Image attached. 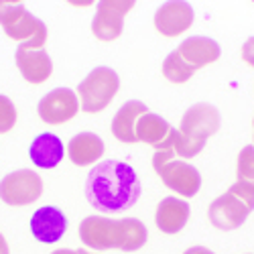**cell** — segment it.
<instances>
[{"label": "cell", "mask_w": 254, "mask_h": 254, "mask_svg": "<svg viewBox=\"0 0 254 254\" xmlns=\"http://www.w3.org/2000/svg\"><path fill=\"white\" fill-rule=\"evenodd\" d=\"M189 203L179 197H165L157 205L155 224L165 234H177L181 232L189 220Z\"/></svg>", "instance_id": "cell-15"}, {"label": "cell", "mask_w": 254, "mask_h": 254, "mask_svg": "<svg viewBox=\"0 0 254 254\" xmlns=\"http://www.w3.org/2000/svg\"><path fill=\"white\" fill-rule=\"evenodd\" d=\"M146 106L138 100H130L126 102L122 108L116 112V116L112 118V134L120 140V142H138L136 140V122L142 114H146Z\"/></svg>", "instance_id": "cell-18"}, {"label": "cell", "mask_w": 254, "mask_h": 254, "mask_svg": "<svg viewBox=\"0 0 254 254\" xmlns=\"http://www.w3.org/2000/svg\"><path fill=\"white\" fill-rule=\"evenodd\" d=\"M79 254H96V252H88V250H77Z\"/></svg>", "instance_id": "cell-27"}, {"label": "cell", "mask_w": 254, "mask_h": 254, "mask_svg": "<svg viewBox=\"0 0 254 254\" xmlns=\"http://www.w3.org/2000/svg\"><path fill=\"white\" fill-rule=\"evenodd\" d=\"M183 254H214L209 248H205V246H191V248H187Z\"/></svg>", "instance_id": "cell-24"}, {"label": "cell", "mask_w": 254, "mask_h": 254, "mask_svg": "<svg viewBox=\"0 0 254 254\" xmlns=\"http://www.w3.org/2000/svg\"><path fill=\"white\" fill-rule=\"evenodd\" d=\"M252 209H254V189L236 181L224 195L211 201L207 209V218L214 228L230 232L240 228Z\"/></svg>", "instance_id": "cell-6"}, {"label": "cell", "mask_w": 254, "mask_h": 254, "mask_svg": "<svg viewBox=\"0 0 254 254\" xmlns=\"http://www.w3.org/2000/svg\"><path fill=\"white\" fill-rule=\"evenodd\" d=\"M67 230L65 214L55 205H43L31 216V234L43 244H55Z\"/></svg>", "instance_id": "cell-12"}, {"label": "cell", "mask_w": 254, "mask_h": 254, "mask_svg": "<svg viewBox=\"0 0 254 254\" xmlns=\"http://www.w3.org/2000/svg\"><path fill=\"white\" fill-rule=\"evenodd\" d=\"M242 59L248 63L250 67H254V37H250L242 45Z\"/></svg>", "instance_id": "cell-23"}, {"label": "cell", "mask_w": 254, "mask_h": 254, "mask_svg": "<svg viewBox=\"0 0 254 254\" xmlns=\"http://www.w3.org/2000/svg\"><path fill=\"white\" fill-rule=\"evenodd\" d=\"M193 73L195 69L191 65H187L177 51H171L163 61V75L173 83H185Z\"/></svg>", "instance_id": "cell-20"}, {"label": "cell", "mask_w": 254, "mask_h": 254, "mask_svg": "<svg viewBox=\"0 0 254 254\" xmlns=\"http://www.w3.org/2000/svg\"><path fill=\"white\" fill-rule=\"evenodd\" d=\"M37 112H39L41 120L51 124V126L69 122L79 112L77 94L69 88H55L39 100Z\"/></svg>", "instance_id": "cell-10"}, {"label": "cell", "mask_w": 254, "mask_h": 254, "mask_svg": "<svg viewBox=\"0 0 254 254\" xmlns=\"http://www.w3.org/2000/svg\"><path fill=\"white\" fill-rule=\"evenodd\" d=\"M104 155V140L94 132H79L67 144V157L77 167L96 165Z\"/></svg>", "instance_id": "cell-17"}, {"label": "cell", "mask_w": 254, "mask_h": 254, "mask_svg": "<svg viewBox=\"0 0 254 254\" xmlns=\"http://www.w3.org/2000/svg\"><path fill=\"white\" fill-rule=\"evenodd\" d=\"M0 27L4 35L23 47L43 49L47 41V25L20 2H4L0 0Z\"/></svg>", "instance_id": "cell-5"}, {"label": "cell", "mask_w": 254, "mask_h": 254, "mask_svg": "<svg viewBox=\"0 0 254 254\" xmlns=\"http://www.w3.org/2000/svg\"><path fill=\"white\" fill-rule=\"evenodd\" d=\"M220 130V112L207 102L193 104L181 118L179 128H171V144L177 157L191 159L203 151L209 136Z\"/></svg>", "instance_id": "cell-3"}, {"label": "cell", "mask_w": 254, "mask_h": 254, "mask_svg": "<svg viewBox=\"0 0 254 254\" xmlns=\"http://www.w3.org/2000/svg\"><path fill=\"white\" fill-rule=\"evenodd\" d=\"M16 124V108L8 96L0 94V134H6Z\"/></svg>", "instance_id": "cell-22"}, {"label": "cell", "mask_w": 254, "mask_h": 254, "mask_svg": "<svg viewBox=\"0 0 254 254\" xmlns=\"http://www.w3.org/2000/svg\"><path fill=\"white\" fill-rule=\"evenodd\" d=\"M43 193V179L31 169H18L0 181V199L6 205H29Z\"/></svg>", "instance_id": "cell-8"}, {"label": "cell", "mask_w": 254, "mask_h": 254, "mask_svg": "<svg viewBox=\"0 0 254 254\" xmlns=\"http://www.w3.org/2000/svg\"><path fill=\"white\" fill-rule=\"evenodd\" d=\"M236 179L254 189V144H248L240 151L236 163Z\"/></svg>", "instance_id": "cell-21"}, {"label": "cell", "mask_w": 254, "mask_h": 254, "mask_svg": "<svg viewBox=\"0 0 254 254\" xmlns=\"http://www.w3.org/2000/svg\"><path fill=\"white\" fill-rule=\"evenodd\" d=\"M252 130H254V120H252Z\"/></svg>", "instance_id": "cell-28"}, {"label": "cell", "mask_w": 254, "mask_h": 254, "mask_svg": "<svg viewBox=\"0 0 254 254\" xmlns=\"http://www.w3.org/2000/svg\"><path fill=\"white\" fill-rule=\"evenodd\" d=\"M14 61L20 75L29 83H35V86L47 81L53 73V61L45 49H31V47L18 45L14 53Z\"/></svg>", "instance_id": "cell-13"}, {"label": "cell", "mask_w": 254, "mask_h": 254, "mask_svg": "<svg viewBox=\"0 0 254 254\" xmlns=\"http://www.w3.org/2000/svg\"><path fill=\"white\" fill-rule=\"evenodd\" d=\"M169 132H171V124H169L163 116L153 114V112L142 114L136 122V140L151 144L155 149L167 140Z\"/></svg>", "instance_id": "cell-19"}, {"label": "cell", "mask_w": 254, "mask_h": 254, "mask_svg": "<svg viewBox=\"0 0 254 254\" xmlns=\"http://www.w3.org/2000/svg\"><path fill=\"white\" fill-rule=\"evenodd\" d=\"M65 149H63V142L57 134L53 132H41L33 138L31 146H29V157L31 163L39 169H53L61 163Z\"/></svg>", "instance_id": "cell-16"}, {"label": "cell", "mask_w": 254, "mask_h": 254, "mask_svg": "<svg viewBox=\"0 0 254 254\" xmlns=\"http://www.w3.org/2000/svg\"><path fill=\"white\" fill-rule=\"evenodd\" d=\"M86 199L104 214H118L130 209L140 197V179L136 171L122 161H102L92 167L86 179Z\"/></svg>", "instance_id": "cell-1"}, {"label": "cell", "mask_w": 254, "mask_h": 254, "mask_svg": "<svg viewBox=\"0 0 254 254\" xmlns=\"http://www.w3.org/2000/svg\"><path fill=\"white\" fill-rule=\"evenodd\" d=\"M149 238V230L136 218L112 220L104 216H88L79 224V240L92 250H124L134 252Z\"/></svg>", "instance_id": "cell-2"}, {"label": "cell", "mask_w": 254, "mask_h": 254, "mask_svg": "<svg viewBox=\"0 0 254 254\" xmlns=\"http://www.w3.org/2000/svg\"><path fill=\"white\" fill-rule=\"evenodd\" d=\"M118 88H120V77L114 69L104 65L92 69L77 86L79 108L88 114L102 112L114 100V96L118 94Z\"/></svg>", "instance_id": "cell-7"}, {"label": "cell", "mask_w": 254, "mask_h": 254, "mask_svg": "<svg viewBox=\"0 0 254 254\" xmlns=\"http://www.w3.org/2000/svg\"><path fill=\"white\" fill-rule=\"evenodd\" d=\"M134 8V0H102L92 18V33L96 39L110 43L122 35L124 16Z\"/></svg>", "instance_id": "cell-9"}, {"label": "cell", "mask_w": 254, "mask_h": 254, "mask_svg": "<svg viewBox=\"0 0 254 254\" xmlns=\"http://www.w3.org/2000/svg\"><path fill=\"white\" fill-rule=\"evenodd\" d=\"M175 51L181 55V59L187 63V65H191L195 71L209 65V63L218 61L222 55V49L216 41L209 39V37H201V35L187 37Z\"/></svg>", "instance_id": "cell-14"}, {"label": "cell", "mask_w": 254, "mask_h": 254, "mask_svg": "<svg viewBox=\"0 0 254 254\" xmlns=\"http://www.w3.org/2000/svg\"><path fill=\"white\" fill-rule=\"evenodd\" d=\"M193 6L185 0H169L155 12V29L163 37H179L193 25Z\"/></svg>", "instance_id": "cell-11"}, {"label": "cell", "mask_w": 254, "mask_h": 254, "mask_svg": "<svg viewBox=\"0 0 254 254\" xmlns=\"http://www.w3.org/2000/svg\"><path fill=\"white\" fill-rule=\"evenodd\" d=\"M51 254H79V252H75V250H67V248H61V250H55V252H51Z\"/></svg>", "instance_id": "cell-26"}, {"label": "cell", "mask_w": 254, "mask_h": 254, "mask_svg": "<svg viewBox=\"0 0 254 254\" xmlns=\"http://www.w3.org/2000/svg\"><path fill=\"white\" fill-rule=\"evenodd\" d=\"M0 254H8V244L2 234H0Z\"/></svg>", "instance_id": "cell-25"}, {"label": "cell", "mask_w": 254, "mask_h": 254, "mask_svg": "<svg viewBox=\"0 0 254 254\" xmlns=\"http://www.w3.org/2000/svg\"><path fill=\"white\" fill-rule=\"evenodd\" d=\"M153 169L161 177V181L177 195L193 197L201 187V175L197 169L193 165L185 163L183 159H175V151L171 144V132H169L167 140L155 149Z\"/></svg>", "instance_id": "cell-4"}]
</instances>
